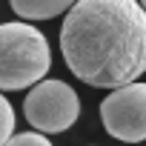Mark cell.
I'll use <instances>...</instances> for the list:
<instances>
[{
    "mask_svg": "<svg viewBox=\"0 0 146 146\" xmlns=\"http://www.w3.org/2000/svg\"><path fill=\"white\" fill-rule=\"evenodd\" d=\"M72 75L95 89H120L146 72V12L137 0H78L60 26Z\"/></svg>",
    "mask_w": 146,
    "mask_h": 146,
    "instance_id": "6da1fadb",
    "label": "cell"
},
{
    "mask_svg": "<svg viewBox=\"0 0 146 146\" xmlns=\"http://www.w3.org/2000/svg\"><path fill=\"white\" fill-rule=\"evenodd\" d=\"M52 66L49 40L32 23H0V89L20 92L43 80Z\"/></svg>",
    "mask_w": 146,
    "mask_h": 146,
    "instance_id": "7a4b0ae2",
    "label": "cell"
},
{
    "mask_svg": "<svg viewBox=\"0 0 146 146\" xmlns=\"http://www.w3.org/2000/svg\"><path fill=\"white\" fill-rule=\"evenodd\" d=\"M26 120L43 135H60L75 126L80 115V98L63 80H40L26 95Z\"/></svg>",
    "mask_w": 146,
    "mask_h": 146,
    "instance_id": "3957f363",
    "label": "cell"
},
{
    "mask_svg": "<svg viewBox=\"0 0 146 146\" xmlns=\"http://www.w3.org/2000/svg\"><path fill=\"white\" fill-rule=\"evenodd\" d=\"M106 132L123 143L146 140V83H129L109 92L100 103Z\"/></svg>",
    "mask_w": 146,
    "mask_h": 146,
    "instance_id": "277c9868",
    "label": "cell"
},
{
    "mask_svg": "<svg viewBox=\"0 0 146 146\" xmlns=\"http://www.w3.org/2000/svg\"><path fill=\"white\" fill-rule=\"evenodd\" d=\"M17 17L26 20H52L57 15H63L66 9H72L78 0H9Z\"/></svg>",
    "mask_w": 146,
    "mask_h": 146,
    "instance_id": "5b68a950",
    "label": "cell"
},
{
    "mask_svg": "<svg viewBox=\"0 0 146 146\" xmlns=\"http://www.w3.org/2000/svg\"><path fill=\"white\" fill-rule=\"evenodd\" d=\"M15 123H17V117H15L12 103L0 95V146H6V140L15 135Z\"/></svg>",
    "mask_w": 146,
    "mask_h": 146,
    "instance_id": "8992f818",
    "label": "cell"
},
{
    "mask_svg": "<svg viewBox=\"0 0 146 146\" xmlns=\"http://www.w3.org/2000/svg\"><path fill=\"white\" fill-rule=\"evenodd\" d=\"M6 146H52V140L40 132H15L6 140Z\"/></svg>",
    "mask_w": 146,
    "mask_h": 146,
    "instance_id": "52a82bcc",
    "label": "cell"
},
{
    "mask_svg": "<svg viewBox=\"0 0 146 146\" xmlns=\"http://www.w3.org/2000/svg\"><path fill=\"white\" fill-rule=\"evenodd\" d=\"M140 9H143V12H146V0H140Z\"/></svg>",
    "mask_w": 146,
    "mask_h": 146,
    "instance_id": "ba28073f",
    "label": "cell"
}]
</instances>
